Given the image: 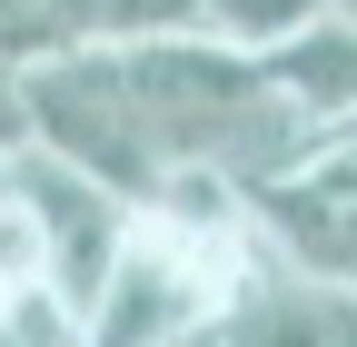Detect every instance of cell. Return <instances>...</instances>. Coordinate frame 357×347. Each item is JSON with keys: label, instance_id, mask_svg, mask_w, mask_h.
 Returning a JSON list of instances; mask_svg holds the SVG:
<instances>
[{"label": "cell", "instance_id": "8992f818", "mask_svg": "<svg viewBox=\"0 0 357 347\" xmlns=\"http://www.w3.org/2000/svg\"><path fill=\"white\" fill-rule=\"evenodd\" d=\"M258 70H268V90H278L307 129H357V10L337 0V10H318L307 30H288L278 50H258Z\"/></svg>", "mask_w": 357, "mask_h": 347}, {"label": "cell", "instance_id": "4fadbf2b", "mask_svg": "<svg viewBox=\"0 0 357 347\" xmlns=\"http://www.w3.org/2000/svg\"><path fill=\"white\" fill-rule=\"evenodd\" d=\"M347 10H357V0H347Z\"/></svg>", "mask_w": 357, "mask_h": 347}, {"label": "cell", "instance_id": "52a82bcc", "mask_svg": "<svg viewBox=\"0 0 357 347\" xmlns=\"http://www.w3.org/2000/svg\"><path fill=\"white\" fill-rule=\"evenodd\" d=\"M100 40V0H0V60H50V50H79Z\"/></svg>", "mask_w": 357, "mask_h": 347}, {"label": "cell", "instance_id": "7a4b0ae2", "mask_svg": "<svg viewBox=\"0 0 357 347\" xmlns=\"http://www.w3.org/2000/svg\"><path fill=\"white\" fill-rule=\"evenodd\" d=\"M20 100H30V149H50L70 169H89L100 189H119L129 208L159 199V139L139 119V90L119 70V40H79V50L20 60Z\"/></svg>", "mask_w": 357, "mask_h": 347}, {"label": "cell", "instance_id": "3957f363", "mask_svg": "<svg viewBox=\"0 0 357 347\" xmlns=\"http://www.w3.org/2000/svg\"><path fill=\"white\" fill-rule=\"evenodd\" d=\"M248 229L268 248V268L357 298V129H328L298 169L258 179L248 189Z\"/></svg>", "mask_w": 357, "mask_h": 347}, {"label": "cell", "instance_id": "ba28073f", "mask_svg": "<svg viewBox=\"0 0 357 347\" xmlns=\"http://www.w3.org/2000/svg\"><path fill=\"white\" fill-rule=\"evenodd\" d=\"M0 347H89V318L60 278H20L0 288Z\"/></svg>", "mask_w": 357, "mask_h": 347}, {"label": "cell", "instance_id": "6da1fadb", "mask_svg": "<svg viewBox=\"0 0 357 347\" xmlns=\"http://www.w3.org/2000/svg\"><path fill=\"white\" fill-rule=\"evenodd\" d=\"M119 70L129 90H139V119L159 139V169H208V179H229L238 199L258 179H278L318 149V129H307L278 90H268V70L248 50L208 30H159V40H119Z\"/></svg>", "mask_w": 357, "mask_h": 347}, {"label": "cell", "instance_id": "30bf717a", "mask_svg": "<svg viewBox=\"0 0 357 347\" xmlns=\"http://www.w3.org/2000/svg\"><path fill=\"white\" fill-rule=\"evenodd\" d=\"M30 149V100H20V70L0 60V159H20Z\"/></svg>", "mask_w": 357, "mask_h": 347}, {"label": "cell", "instance_id": "7c38bea8", "mask_svg": "<svg viewBox=\"0 0 357 347\" xmlns=\"http://www.w3.org/2000/svg\"><path fill=\"white\" fill-rule=\"evenodd\" d=\"M199 20H208V0H199Z\"/></svg>", "mask_w": 357, "mask_h": 347}, {"label": "cell", "instance_id": "5bb4252c", "mask_svg": "<svg viewBox=\"0 0 357 347\" xmlns=\"http://www.w3.org/2000/svg\"><path fill=\"white\" fill-rule=\"evenodd\" d=\"M347 347H357V337H347Z\"/></svg>", "mask_w": 357, "mask_h": 347}, {"label": "cell", "instance_id": "9c48e42d", "mask_svg": "<svg viewBox=\"0 0 357 347\" xmlns=\"http://www.w3.org/2000/svg\"><path fill=\"white\" fill-rule=\"evenodd\" d=\"M318 10H337V0H208V20H199V30L258 60V50H278L288 30H307Z\"/></svg>", "mask_w": 357, "mask_h": 347}, {"label": "cell", "instance_id": "277c9868", "mask_svg": "<svg viewBox=\"0 0 357 347\" xmlns=\"http://www.w3.org/2000/svg\"><path fill=\"white\" fill-rule=\"evenodd\" d=\"M10 179L30 189V208H40V238H50V278L89 308V288L109 278V258L129 248V208L119 189H100L89 169H70V159H50V149H20L10 159Z\"/></svg>", "mask_w": 357, "mask_h": 347}, {"label": "cell", "instance_id": "8fae6325", "mask_svg": "<svg viewBox=\"0 0 357 347\" xmlns=\"http://www.w3.org/2000/svg\"><path fill=\"white\" fill-rule=\"evenodd\" d=\"M178 347H218V337H208V327H199V337H178Z\"/></svg>", "mask_w": 357, "mask_h": 347}, {"label": "cell", "instance_id": "5b68a950", "mask_svg": "<svg viewBox=\"0 0 357 347\" xmlns=\"http://www.w3.org/2000/svg\"><path fill=\"white\" fill-rule=\"evenodd\" d=\"M208 337L218 347H347L357 337V298L347 288H307V278H288V268L258 258V268L218 298Z\"/></svg>", "mask_w": 357, "mask_h": 347}]
</instances>
